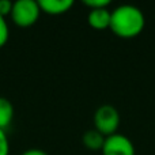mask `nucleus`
I'll use <instances>...</instances> for the list:
<instances>
[{"instance_id":"1","label":"nucleus","mask_w":155,"mask_h":155,"mask_svg":"<svg viewBox=\"0 0 155 155\" xmlns=\"http://www.w3.org/2000/svg\"><path fill=\"white\" fill-rule=\"evenodd\" d=\"M146 18L139 7L132 4H123L116 7L110 16L112 33L120 38H134L143 31Z\"/></svg>"},{"instance_id":"2","label":"nucleus","mask_w":155,"mask_h":155,"mask_svg":"<svg viewBox=\"0 0 155 155\" xmlns=\"http://www.w3.org/2000/svg\"><path fill=\"white\" fill-rule=\"evenodd\" d=\"M120 123V113L113 105H102L94 113V129L105 137L117 134Z\"/></svg>"},{"instance_id":"3","label":"nucleus","mask_w":155,"mask_h":155,"mask_svg":"<svg viewBox=\"0 0 155 155\" xmlns=\"http://www.w3.org/2000/svg\"><path fill=\"white\" fill-rule=\"evenodd\" d=\"M41 14L38 2L34 0H16L12 4L11 19L19 27H30L35 25Z\"/></svg>"},{"instance_id":"4","label":"nucleus","mask_w":155,"mask_h":155,"mask_svg":"<svg viewBox=\"0 0 155 155\" xmlns=\"http://www.w3.org/2000/svg\"><path fill=\"white\" fill-rule=\"evenodd\" d=\"M102 155H135V146L128 136L123 134L110 135L105 139Z\"/></svg>"},{"instance_id":"5","label":"nucleus","mask_w":155,"mask_h":155,"mask_svg":"<svg viewBox=\"0 0 155 155\" xmlns=\"http://www.w3.org/2000/svg\"><path fill=\"white\" fill-rule=\"evenodd\" d=\"M110 16H112V11H109V8L90 10L87 15V22L94 30H106L110 27Z\"/></svg>"},{"instance_id":"6","label":"nucleus","mask_w":155,"mask_h":155,"mask_svg":"<svg viewBox=\"0 0 155 155\" xmlns=\"http://www.w3.org/2000/svg\"><path fill=\"white\" fill-rule=\"evenodd\" d=\"M41 12L48 15H63L72 8V0H40L38 2Z\"/></svg>"},{"instance_id":"7","label":"nucleus","mask_w":155,"mask_h":155,"mask_svg":"<svg viewBox=\"0 0 155 155\" xmlns=\"http://www.w3.org/2000/svg\"><path fill=\"white\" fill-rule=\"evenodd\" d=\"M105 139H106V137H105L104 135L99 134L97 129L93 128V129H88V131L84 132L82 140H83L84 147H87L88 150L98 151V150H102V147H104Z\"/></svg>"},{"instance_id":"8","label":"nucleus","mask_w":155,"mask_h":155,"mask_svg":"<svg viewBox=\"0 0 155 155\" xmlns=\"http://www.w3.org/2000/svg\"><path fill=\"white\" fill-rule=\"evenodd\" d=\"M14 120V105L10 99L0 97V129L4 131Z\"/></svg>"},{"instance_id":"9","label":"nucleus","mask_w":155,"mask_h":155,"mask_svg":"<svg viewBox=\"0 0 155 155\" xmlns=\"http://www.w3.org/2000/svg\"><path fill=\"white\" fill-rule=\"evenodd\" d=\"M8 38H10V29L5 22V18L0 15V48H3L7 44Z\"/></svg>"},{"instance_id":"10","label":"nucleus","mask_w":155,"mask_h":155,"mask_svg":"<svg viewBox=\"0 0 155 155\" xmlns=\"http://www.w3.org/2000/svg\"><path fill=\"white\" fill-rule=\"evenodd\" d=\"M83 4L88 7V10H98V8H107L110 5L109 0H84Z\"/></svg>"},{"instance_id":"11","label":"nucleus","mask_w":155,"mask_h":155,"mask_svg":"<svg viewBox=\"0 0 155 155\" xmlns=\"http://www.w3.org/2000/svg\"><path fill=\"white\" fill-rule=\"evenodd\" d=\"M10 154V142L5 131L0 129V155H8Z\"/></svg>"},{"instance_id":"12","label":"nucleus","mask_w":155,"mask_h":155,"mask_svg":"<svg viewBox=\"0 0 155 155\" xmlns=\"http://www.w3.org/2000/svg\"><path fill=\"white\" fill-rule=\"evenodd\" d=\"M12 2L10 0H0V15L2 16H7L11 14V10H12Z\"/></svg>"},{"instance_id":"13","label":"nucleus","mask_w":155,"mask_h":155,"mask_svg":"<svg viewBox=\"0 0 155 155\" xmlns=\"http://www.w3.org/2000/svg\"><path fill=\"white\" fill-rule=\"evenodd\" d=\"M21 155H48V153L41 148H29V150L23 151Z\"/></svg>"}]
</instances>
